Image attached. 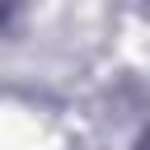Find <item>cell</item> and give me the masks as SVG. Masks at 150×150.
Returning <instances> with one entry per match:
<instances>
[{
	"label": "cell",
	"instance_id": "cell-1",
	"mask_svg": "<svg viewBox=\"0 0 150 150\" xmlns=\"http://www.w3.org/2000/svg\"><path fill=\"white\" fill-rule=\"evenodd\" d=\"M23 19H28V0H0V38L14 42L23 33Z\"/></svg>",
	"mask_w": 150,
	"mask_h": 150
},
{
	"label": "cell",
	"instance_id": "cell-2",
	"mask_svg": "<svg viewBox=\"0 0 150 150\" xmlns=\"http://www.w3.org/2000/svg\"><path fill=\"white\" fill-rule=\"evenodd\" d=\"M136 150H150V127L141 131V141H136Z\"/></svg>",
	"mask_w": 150,
	"mask_h": 150
}]
</instances>
